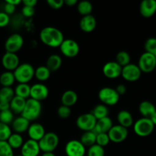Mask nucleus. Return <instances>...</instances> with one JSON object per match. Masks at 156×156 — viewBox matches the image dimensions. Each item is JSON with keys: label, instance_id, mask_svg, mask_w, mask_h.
<instances>
[{"label": "nucleus", "instance_id": "obj_21", "mask_svg": "<svg viewBox=\"0 0 156 156\" xmlns=\"http://www.w3.org/2000/svg\"><path fill=\"white\" fill-rule=\"evenodd\" d=\"M113 121L109 117H104L100 120H96V126L93 129V132L96 134L99 133H108L109 131L113 127Z\"/></svg>", "mask_w": 156, "mask_h": 156}, {"label": "nucleus", "instance_id": "obj_27", "mask_svg": "<svg viewBox=\"0 0 156 156\" xmlns=\"http://www.w3.org/2000/svg\"><path fill=\"white\" fill-rule=\"evenodd\" d=\"M62 65V59L58 54H51L46 61V66L50 72H55L59 69Z\"/></svg>", "mask_w": 156, "mask_h": 156}, {"label": "nucleus", "instance_id": "obj_41", "mask_svg": "<svg viewBox=\"0 0 156 156\" xmlns=\"http://www.w3.org/2000/svg\"><path fill=\"white\" fill-rule=\"evenodd\" d=\"M144 47H145V52L154 54V52L156 51V38L150 37L147 39L145 42Z\"/></svg>", "mask_w": 156, "mask_h": 156}, {"label": "nucleus", "instance_id": "obj_57", "mask_svg": "<svg viewBox=\"0 0 156 156\" xmlns=\"http://www.w3.org/2000/svg\"><path fill=\"white\" fill-rule=\"evenodd\" d=\"M0 5H1V2H0Z\"/></svg>", "mask_w": 156, "mask_h": 156}, {"label": "nucleus", "instance_id": "obj_11", "mask_svg": "<svg viewBox=\"0 0 156 156\" xmlns=\"http://www.w3.org/2000/svg\"><path fill=\"white\" fill-rule=\"evenodd\" d=\"M121 76L127 82H136L140 79L142 71L138 65L129 63L128 65L122 67Z\"/></svg>", "mask_w": 156, "mask_h": 156}, {"label": "nucleus", "instance_id": "obj_52", "mask_svg": "<svg viewBox=\"0 0 156 156\" xmlns=\"http://www.w3.org/2000/svg\"><path fill=\"white\" fill-rule=\"evenodd\" d=\"M6 2L15 6H17L21 4V3H22V1H21V0H6Z\"/></svg>", "mask_w": 156, "mask_h": 156}, {"label": "nucleus", "instance_id": "obj_15", "mask_svg": "<svg viewBox=\"0 0 156 156\" xmlns=\"http://www.w3.org/2000/svg\"><path fill=\"white\" fill-rule=\"evenodd\" d=\"M122 67L120 66L116 61L106 62L102 67V73L108 79H116L122 74Z\"/></svg>", "mask_w": 156, "mask_h": 156}, {"label": "nucleus", "instance_id": "obj_25", "mask_svg": "<svg viewBox=\"0 0 156 156\" xmlns=\"http://www.w3.org/2000/svg\"><path fill=\"white\" fill-rule=\"evenodd\" d=\"M78 100L77 94L73 90H67L63 93L61 96V103L62 105L70 108L76 103Z\"/></svg>", "mask_w": 156, "mask_h": 156}, {"label": "nucleus", "instance_id": "obj_34", "mask_svg": "<svg viewBox=\"0 0 156 156\" xmlns=\"http://www.w3.org/2000/svg\"><path fill=\"white\" fill-rule=\"evenodd\" d=\"M15 96V91L12 87H2L0 89V102L10 103Z\"/></svg>", "mask_w": 156, "mask_h": 156}, {"label": "nucleus", "instance_id": "obj_20", "mask_svg": "<svg viewBox=\"0 0 156 156\" xmlns=\"http://www.w3.org/2000/svg\"><path fill=\"white\" fill-rule=\"evenodd\" d=\"M96 27V20L92 15L83 16L80 21V27L85 33H90L93 31Z\"/></svg>", "mask_w": 156, "mask_h": 156}, {"label": "nucleus", "instance_id": "obj_5", "mask_svg": "<svg viewBox=\"0 0 156 156\" xmlns=\"http://www.w3.org/2000/svg\"><path fill=\"white\" fill-rule=\"evenodd\" d=\"M59 144V137L55 133H46L43 138L38 142L41 151L43 152H53Z\"/></svg>", "mask_w": 156, "mask_h": 156}, {"label": "nucleus", "instance_id": "obj_46", "mask_svg": "<svg viewBox=\"0 0 156 156\" xmlns=\"http://www.w3.org/2000/svg\"><path fill=\"white\" fill-rule=\"evenodd\" d=\"M35 8L29 7V6H24L21 9V14L25 18H31L35 15Z\"/></svg>", "mask_w": 156, "mask_h": 156}, {"label": "nucleus", "instance_id": "obj_55", "mask_svg": "<svg viewBox=\"0 0 156 156\" xmlns=\"http://www.w3.org/2000/svg\"><path fill=\"white\" fill-rule=\"evenodd\" d=\"M153 55H154V56H155V58H156V51H155V52H154V54H153Z\"/></svg>", "mask_w": 156, "mask_h": 156}, {"label": "nucleus", "instance_id": "obj_16", "mask_svg": "<svg viewBox=\"0 0 156 156\" xmlns=\"http://www.w3.org/2000/svg\"><path fill=\"white\" fill-rule=\"evenodd\" d=\"M2 64L7 71H15L20 65L19 58L16 53L6 52L2 57Z\"/></svg>", "mask_w": 156, "mask_h": 156}, {"label": "nucleus", "instance_id": "obj_49", "mask_svg": "<svg viewBox=\"0 0 156 156\" xmlns=\"http://www.w3.org/2000/svg\"><path fill=\"white\" fill-rule=\"evenodd\" d=\"M37 3H38L37 0H24L22 1V4L24 5V6H29V7L33 8H35Z\"/></svg>", "mask_w": 156, "mask_h": 156}, {"label": "nucleus", "instance_id": "obj_23", "mask_svg": "<svg viewBox=\"0 0 156 156\" xmlns=\"http://www.w3.org/2000/svg\"><path fill=\"white\" fill-rule=\"evenodd\" d=\"M117 121L119 123V125L127 128V129L132 126L133 122H134L131 113L128 112V111H125V110H122L118 113Z\"/></svg>", "mask_w": 156, "mask_h": 156}, {"label": "nucleus", "instance_id": "obj_33", "mask_svg": "<svg viewBox=\"0 0 156 156\" xmlns=\"http://www.w3.org/2000/svg\"><path fill=\"white\" fill-rule=\"evenodd\" d=\"M15 81V78L12 72L6 71L0 76V85L2 87H12Z\"/></svg>", "mask_w": 156, "mask_h": 156}, {"label": "nucleus", "instance_id": "obj_22", "mask_svg": "<svg viewBox=\"0 0 156 156\" xmlns=\"http://www.w3.org/2000/svg\"><path fill=\"white\" fill-rule=\"evenodd\" d=\"M30 125L31 124L29 120L20 116V117H18L17 118L14 119L13 122L12 123V127L16 133L20 134L28 131Z\"/></svg>", "mask_w": 156, "mask_h": 156}, {"label": "nucleus", "instance_id": "obj_12", "mask_svg": "<svg viewBox=\"0 0 156 156\" xmlns=\"http://www.w3.org/2000/svg\"><path fill=\"white\" fill-rule=\"evenodd\" d=\"M128 135V131L127 128L123 127L120 125H115L109 131L108 136L110 142L114 143H120L125 140Z\"/></svg>", "mask_w": 156, "mask_h": 156}, {"label": "nucleus", "instance_id": "obj_24", "mask_svg": "<svg viewBox=\"0 0 156 156\" xmlns=\"http://www.w3.org/2000/svg\"><path fill=\"white\" fill-rule=\"evenodd\" d=\"M139 111L142 114V117L151 118V116L155 113L156 108L151 102L144 101L141 102L139 106Z\"/></svg>", "mask_w": 156, "mask_h": 156}, {"label": "nucleus", "instance_id": "obj_56", "mask_svg": "<svg viewBox=\"0 0 156 156\" xmlns=\"http://www.w3.org/2000/svg\"><path fill=\"white\" fill-rule=\"evenodd\" d=\"M17 156H21V155H17Z\"/></svg>", "mask_w": 156, "mask_h": 156}, {"label": "nucleus", "instance_id": "obj_1", "mask_svg": "<svg viewBox=\"0 0 156 156\" xmlns=\"http://www.w3.org/2000/svg\"><path fill=\"white\" fill-rule=\"evenodd\" d=\"M39 37L41 42L50 47H59L64 41L62 31L54 27H44L40 32Z\"/></svg>", "mask_w": 156, "mask_h": 156}, {"label": "nucleus", "instance_id": "obj_10", "mask_svg": "<svg viewBox=\"0 0 156 156\" xmlns=\"http://www.w3.org/2000/svg\"><path fill=\"white\" fill-rule=\"evenodd\" d=\"M61 53L68 58H73L78 55L80 52V46L76 41L72 39H66L60 46Z\"/></svg>", "mask_w": 156, "mask_h": 156}, {"label": "nucleus", "instance_id": "obj_8", "mask_svg": "<svg viewBox=\"0 0 156 156\" xmlns=\"http://www.w3.org/2000/svg\"><path fill=\"white\" fill-rule=\"evenodd\" d=\"M96 123V119L91 113H86L80 115L76 120V125L84 132L93 131Z\"/></svg>", "mask_w": 156, "mask_h": 156}, {"label": "nucleus", "instance_id": "obj_32", "mask_svg": "<svg viewBox=\"0 0 156 156\" xmlns=\"http://www.w3.org/2000/svg\"><path fill=\"white\" fill-rule=\"evenodd\" d=\"M51 72L47 68L46 66H40L35 69V77L39 82H45L50 78Z\"/></svg>", "mask_w": 156, "mask_h": 156}, {"label": "nucleus", "instance_id": "obj_30", "mask_svg": "<svg viewBox=\"0 0 156 156\" xmlns=\"http://www.w3.org/2000/svg\"><path fill=\"white\" fill-rule=\"evenodd\" d=\"M7 143H9V146H11L12 149H16L21 148V146L24 144V140L21 134H18L15 133H12L9 139L7 140Z\"/></svg>", "mask_w": 156, "mask_h": 156}, {"label": "nucleus", "instance_id": "obj_6", "mask_svg": "<svg viewBox=\"0 0 156 156\" xmlns=\"http://www.w3.org/2000/svg\"><path fill=\"white\" fill-rule=\"evenodd\" d=\"M98 97L102 105L106 106H114L119 102L120 96L114 88L104 87L99 90Z\"/></svg>", "mask_w": 156, "mask_h": 156}, {"label": "nucleus", "instance_id": "obj_35", "mask_svg": "<svg viewBox=\"0 0 156 156\" xmlns=\"http://www.w3.org/2000/svg\"><path fill=\"white\" fill-rule=\"evenodd\" d=\"M77 11L83 16L91 15L93 11V5L89 1H81L77 3Z\"/></svg>", "mask_w": 156, "mask_h": 156}, {"label": "nucleus", "instance_id": "obj_40", "mask_svg": "<svg viewBox=\"0 0 156 156\" xmlns=\"http://www.w3.org/2000/svg\"><path fill=\"white\" fill-rule=\"evenodd\" d=\"M0 156H14L13 149L7 141H0Z\"/></svg>", "mask_w": 156, "mask_h": 156}, {"label": "nucleus", "instance_id": "obj_3", "mask_svg": "<svg viewBox=\"0 0 156 156\" xmlns=\"http://www.w3.org/2000/svg\"><path fill=\"white\" fill-rule=\"evenodd\" d=\"M35 69L31 64H20L13 72L15 81H17L18 84H28L35 77Z\"/></svg>", "mask_w": 156, "mask_h": 156}, {"label": "nucleus", "instance_id": "obj_53", "mask_svg": "<svg viewBox=\"0 0 156 156\" xmlns=\"http://www.w3.org/2000/svg\"><path fill=\"white\" fill-rule=\"evenodd\" d=\"M150 120H151V122L153 123V124H154V126H156V111H155V113H154V114L151 116V118H150Z\"/></svg>", "mask_w": 156, "mask_h": 156}, {"label": "nucleus", "instance_id": "obj_18", "mask_svg": "<svg viewBox=\"0 0 156 156\" xmlns=\"http://www.w3.org/2000/svg\"><path fill=\"white\" fill-rule=\"evenodd\" d=\"M139 12L144 18H150L156 12L155 0H143L139 5Z\"/></svg>", "mask_w": 156, "mask_h": 156}, {"label": "nucleus", "instance_id": "obj_28", "mask_svg": "<svg viewBox=\"0 0 156 156\" xmlns=\"http://www.w3.org/2000/svg\"><path fill=\"white\" fill-rule=\"evenodd\" d=\"M96 133L93 131H87L84 132L80 137V143L84 146L90 147L96 144Z\"/></svg>", "mask_w": 156, "mask_h": 156}, {"label": "nucleus", "instance_id": "obj_9", "mask_svg": "<svg viewBox=\"0 0 156 156\" xmlns=\"http://www.w3.org/2000/svg\"><path fill=\"white\" fill-rule=\"evenodd\" d=\"M24 39L19 34H11L5 43V49L8 53H16L23 47Z\"/></svg>", "mask_w": 156, "mask_h": 156}, {"label": "nucleus", "instance_id": "obj_37", "mask_svg": "<svg viewBox=\"0 0 156 156\" xmlns=\"http://www.w3.org/2000/svg\"><path fill=\"white\" fill-rule=\"evenodd\" d=\"M14 120V114L10 109L0 111V122L5 124H12Z\"/></svg>", "mask_w": 156, "mask_h": 156}, {"label": "nucleus", "instance_id": "obj_2", "mask_svg": "<svg viewBox=\"0 0 156 156\" xmlns=\"http://www.w3.org/2000/svg\"><path fill=\"white\" fill-rule=\"evenodd\" d=\"M41 111H42V106H41V102L32 98H28L26 101L25 107L21 116L27 119L30 122L34 121L40 117Z\"/></svg>", "mask_w": 156, "mask_h": 156}, {"label": "nucleus", "instance_id": "obj_45", "mask_svg": "<svg viewBox=\"0 0 156 156\" xmlns=\"http://www.w3.org/2000/svg\"><path fill=\"white\" fill-rule=\"evenodd\" d=\"M10 17L4 12H0V27H5L9 25Z\"/></svg>", "mask_w": 156, "mask_h": 156}, {"label": "nucleus", "instance_id": "obj_31", "mask_svg": "<svg viewBox=\"0 0 156 156\" xmlns=\"http://www.w3.org/2000/svg\"><path fill=\"white\" fill-rule=\"evenodd\" d=\"M90 113L94 116L96 120H98L102 118H104V117H108L109 109L107 106L101 104V105H98L95 106Z\"/></svg>", "mask_w": 156, "mask_h": 156}, {"label": "nucleus", "instance_id": "obj_19", "mask_svg": "<svg viewBox=\"0 0 156 156\" xmlns=\"http://www.w3.org/2000/svg\"><path fill=\"white\" fill-rule=\"evenodd\" d=\"M27 132L30 140L37 142H39L46 133L44 126L38 123L31 124Z\"/></svg>", "mask_w": 156, "mask_h": 156}, {"label": "nucleus", "instance_id": "obj_47", "mask_svg": "<svg viewBox=\"0 0 156 156\" xmlns=\"http://www.w3.org/2000/svg\"><path fill=\"white\" fill-rule=\"evenodd\" d=\"M15 9H16V6L13 5H11L9 3L6 2L4 5V12L6 13L7 15H11L12 14H14V12H15Z\"/></svg>", "mask_w": 156, "mask_h": 156}, {"label": "nucleus", "instance_id": "obj_26", "mask_svg": "<svg viewBox=\"0 0 156 156\" xmlns=\"http://www.w3.org/2000/svg\"><path fill=\"white\" fill-rule=\"evenodd\" d=\"M26 101H27L26 99L18 97V96H15L12 98L10 102V110L13 112V114H21L25 107Z\"/></svg>", "mask_w": 156, "mask_h": 156}, {"label": "nucleus", "instance_id": "obj_4", "mask_svg": "<svg viewBox=\"0 0 156 156\" xmlns=\"http://www.w3.org/2000/svg\"><path fill=\"white\" fill-rule=\"evenodd\" d=\"M154 125L150 120V118L142 117L136 121L133 124L134 132L138 136L146 137L152 133Z\"/></svg>", "mask_w": 156, "mask_h": 156}, {"label": "nucleus", "instance_id": "obj_36", "mask_svg": "<svg viewBox=\"0 0 156 156\" xmlns=\"http://www.w3.org/2000/svg\"><path fill=\"white\" fill-rule=\"evenodd\" d=\"M131 57L128 53L125 51H120L116 54V62L119 64L120 66L124 67L130 63Z\"/></svg>", "mask_w": 156, "mask_h": 156}, {"label": "nucleus", "instance_id": "obj_51", "mask_svg": "<svg viewBox=\"0 0 156 156\" xmlns=\"http://www.w3.org/2000/svg\"><path fill=\"white\" fill-rule=\"evenodd\" d=\"M64 4L67 5L69 7H71V6H74L75 5L77 4V1L76 0H66L64 1Z\"/></svg>", "mask_w": 156, "mask_h": 156}, {"label": "nucleus", "instance_id": "obj_14", "mask_svg": "<svg viewBox=\"0 0 156 156\" xmlns=\"http://www.w3.org/2000/svg\"><path fill=\"white\" fill-rule=\"evenodd\" d=\"M49 94V89L42 83H36L31 86L30 98L41 102L45 100Z\"/></svg>", "mask_w": 156, "mask_h": 156}, {"label": "nucleus", "instance_id": "obj_7", "mask_svg": "<svg viewBox=\"0 0 156 156\" xmlns=\"http://www.w3.org/2000/svg\"><path fill=\"white\" fill-rule=\"evenodd\" d=\"M138 66L142 73H149L156 68V58L153 54L145 52L140 56Z\"/></svg>", "mask_w": 156, "mask_h": 156}, {"label": "nucleus", "instance_id": "obj_42", "mask_svg": "<svg viewBox=\"0 0 156 156\" xmlns=\"http://www.w3.org/2000/svg\"><path fill=\"white\" fill-rule=\"evenodd\" d=\"M110 142V138H109L108 133H99L96 134V144L101 147H105Z\"/></svg>", "mask_w": 156, "mask_h": 156}, {"label": "nucleus", "instance_id": "obj_17", "mask_svg": "<svg viewBox=\"0 0 156 156\" xmlns=\"http://www.w3.org/2000/svg\"><path fill=\"white\" fill-rule=\"evenodd\" d=\"M40 149L38 142L29 139L25 141L21 148V156H38L39 155Z\"/></svg>", "mask_w": 156, "mask_h": 156}, {"label": "nucleus", "instance_id": "obj_43", "mask_svg": "<svg viewBox=\"0 0 156 156\" xmlns=\"http://www.w3.org/2000/svg\"><path fill=\"white\" fill-rule=\"evenodd\" d=\"M70 114H71V110H70V108H69V107L61 105V106L58 108V115L60 118L67 119L70 117Z\"/></svg>", "mask_w": 156, "mask_h": 156}, {"label": "nucleus", "instance_id": "obj_13", "mask_svg": "<svg viewBox=\"0 0 156 156\" xmlns=\"http://www.w3.org/2000/svg\"><path fill=\"white\" fill-rule=\"evenodd\" d=\"M65 153L67 156H84L86 148L80 141L72 140L67 142L65 146Z\"/></svg>", "mask_w": 156, "mask_h": 156}, {"label": "nucleus", "instance_id": "obj_44", "mask_svg": "<svg viewBox=\"0 0 156 156\" xmlns=\"http://www.w3.org/2000/svg\"><path fill=\"white\" fill-rule=\"evenodd\" d=\"M47 3L51 9H59L64 5V0H47Z\"/></svg>", "mask_w": 156, "mask_h": 156}, {"label": "nucleus", "instance_id": "obj_48", "mask_svg": "<svg viewBox=\"0 0 156 156\" xmlns=\"http://www.w3.org/2000/svg\"><path fill=\"white\" fill-rule=\"evenodd\" d=\"M126 87L125 85H122V84H120V85H118V86L116 87V91H117L118 94H119V96L122 95V94H125L126 92Z\"/></svg>", "mask_w": 156, "mask_h": 156}, {"label": "nucleus", "instance_id": "obj_54", "mask_svg": "<svg viewBox=\"0 0 156 156\" xmlns=\"http://www.w3.org/2000/svg\"><path fill=\"white\" fill-rule=\"evenodd\" d=\"M41 156H55L53 152H44Z\"/></svg>", "mask_w": 156, "mask_h": 156}, {"label": "nucleus", "instance_id": "obj_29", "mask_svg": "<svg viewBox=\"0 0 156 156\" xmlns=\"http://www.w3.org/2000/svg\"><path fill=\"white\" fill-rule=\"evenodd\" d=\"M15 96L22 98L24 99L30 98V93H31V86L28 84H18L15 88Z\"/></svg>", "mask_w": 156, "mask_h": 156}, {"label": "nucleus", "instance_id": "obj_50", "mask_svg": "<svg viewBox=\"0 0 156 156\" xmlns=\"http://www.w3.org/2000/svg\"><path fill=\"white\" fill-rule=\"evenodd\" d=\"M10 109V103L7 102H0V111Z\"/></svg>", "mask_w": 156, "mask_h": 156}, {"label": "nucleus", "instance_id": "obj_38", "mask_svg": "<svg viewBox=\"0 0 156 156\" xmlns=\"http://www.w3.org/2000/svg\"><path fill=\"white\" fill-rule=\"evenodd\" d=\"M12 135V129L9 125L0 122V141H7Z\"/></svg>", "mask_w": 156, "mask_h": 156}, {"label": "nucleus", "instance_id": "obj_39", "mask_svg": "<svg viewBox=\"0 0 156 156\" xmlns=\"http://www.w3.org/2000/svg\"><path fill=\"white\" fill-rule=\"evenodd\" d=\"M105 155V150L103 147L95 144L93 146L89 147L87 150V156H104Z\"/></svg>", "mask_w": 156, "mask_h": 156}]
</instances>
